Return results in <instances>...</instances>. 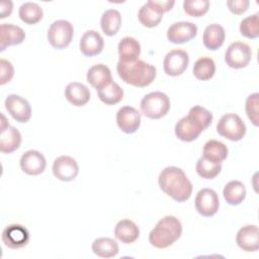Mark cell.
Listing matches in <instances>:
<instances>
[{"label":"cell","instance_id":"22","mask_svg":"<svg viewBox=\"0 0 259 259\" xmlns=\"http://www.w3.org/2000/svg\"><path fill=\"white\" fill-rule=\"evenodd\" d=\"M65 97L74 106H84L90 99V91L82 83L71 82L65 88Z\"/></svg>","mask_w":259,"mask_h":259},{"label":"cell","instance_id":"23","mask_svg":"<svg viewBox=\"0 0 259 259\" xmlns=\"http://www.w3.org/2000/svg\"><path fill=\"white\" fill-rule=\"evenodd\" d=\"M87 81L96 90L103 88L112 82L110 69L104 64H97L92 66L87 72Z\"/></svg>","mask_w":259,"mask_h":259},{"label":"cell","instance_id":"17","mask_svg":"<svg viewBox=\"0 0 259 259\" xmlns=\"http://www.w3.org/2000/svg\"><path fill=\"white\" fill-rule=\"evenodd\" d=\"M238 246L245 252H255L259 249V230L255 225L241 228L236 236Z\"/></svg>","mask_w":259,"mask_h":259},{"label":"cell","instance_id":"34","mask_svg":"<svg viewBox=\"0 0 259 259\" xmlns=\"http://www.w3.org/2000/svg\"><path fill=\"white\" fill-rule=\"evenodd\" d=\"M222 170V164H214L203 157H200L196 162V172L204 179H213Z\"/></svg>","mask_w":259,"mask_h":259},{"label":"cell","instance_id":"7","mask_svg":"<svg viewBox=\"0 0 259 259\" xmlns=\"http://www.w3.org/2000/svg\"><path fill=\"white\" fill-rule=\"evenodd\" d=\"M74 35L73 25L64 19L54 21L48 29V40L51 46L57 50L67 48L72 41Z\"/></svg>","mask_w":259,"mask_h":259},{"label":"cell","instance_id":"5","mask_svg":"<svg viewBox=\"0 0 259 259\" xmlns=\"http://www.w3.org/2000/svg\"><path fill=\"white\" fill-rule=\"evenodd\" d=\"M140 107L146 117L159 119L168 113L170 109V99L163 92H151L143 97Z\"/></svg>","mask_w":259,"mask_h":259},{"label":"cell","instance_id":"32","mask_svg":"<svg viewBox=\"0 0 259 259\" xmlns=\"http://www.w3.org/2000/svg\"><path fill=\"white\" fill-rule=\"evenodd\" d=\"M19 18L26 24H35L42 18V8L34 2L23 3L18 10Z\"/></svg>","mask_w":259,"mask_h":259},{"label":"cell","instance_id":"27","mask_svg":"<svg viewBox=\"0 0 259 259\" xmlns=\"http://www.w3.org/2000/svg\"><path fill=\"white\" fill-rule=\"evenodd\" d=\"M228 148L224 143L217 140H209L203 146L202 157L214 164H222L228 157Z\"/></svg>","mask_w":259,"mask_h":259},{"label":"cell","instance_id":"21","mask_svg":"<svg viewBox=\"0 0 259 259\" xmlns=\"http://www.w3.org/2000/svg\"><path fill=\"white\" fill-rule=\"evenodd\" d=\"M225 37L226 32L222 25L218 23L208 24L205 27L202 35L203 46L209 51H217L223 46Z\"/></svg>","mask_w":259,"mask_h":259},{"label":"cell","instance_id":"16","mask_svg":"<svg viewBox=\"0 0 259 259\" xmlns=\"http://www.w3.org/2000/svg\"><path fill=\"white\" fill-rule=\"evenodd\" d=\"M19 164L24 173L32 176L41 174L47 166L45 156L36 150H28L22 154Z\"/></svg>","mask_w":259,"mask_h":259},{"label":"cell","instance_id":"14","mask_svg":"<svg viewBox=\"0 0 259 259\" xmlns=\"http://www.w3.org/2000/svg\"><path fill=\"white\" fill-rule=\"evenodd\" d=\"M197 34V26L189 21H179L170 25L167 30V38L172 44H184Z\"/></svg>","mask_w":259,"mask_h":259},{"label":"cell","instance_id":"25","mask_svg":"<svg viewBox=\"0 0 259 259\" xmlns=\"http://www.w3.org/2000/svg\"><path fill=\"white\" fill-rule=\"evenodd\" d=\"M114 236L123 244H132L138 240L140 229L133 221L124 219L115 225Z\"/></svg>","mask_w":259,"mask_h":259},{"label":"cell","instance_id":"37","mask_svg":"<svg viewBox=\"0 0 259 259\" xmlns=\"http://www.w3.org/2000/svg\"><path fill=\"white\" fill-rule=\"evenodd\" d=\"M258 103H259L258 93H253L249 95L246 99L245 110L248 118L252 121V123L255 126L258 125Z\"/></svg>","mask_w":259,"mask_h":259},{"label":"cell","instance_id":"38","mask_svg":"<svg viewBox=\"0 0 259 259\" xmlns=\"http://www.w3.org/2000/svg\"><path fill=\"white\" fill-rule=\"evenodd\" d=\"M0 85H4L11 81L14 75L12 64L4 59L0 60Z\"/></svg>","mask_w":259,"mask_h":259},{"label":"cell","instance_id":"35","mask_svg":"<svg viewBox=\"0 0 259 259\" xmlns=\"http://www.w3.org/2000/svg\"><path fill=\"white\" fill-rule=\"evenodd\" d=\"M259 13L247 16L240 23V32L247 38H256L259 35Z\"/></svg>","mask_w":259,"mask_h":259},{"label":"cell","instance_id":"8","mask_svg":"<svg viewBox=\"0 0 259 259\" xmlns=\"http://www.w3.org/2000/svg\"><path fill=\"white\" fill-rule=\"evenodd\" d=\"M251 58L252 51L250 46L242 41L232 42L225 53V62L233 69H242L247 67Z\"/></svg>","mask_w":259,"mask_h":259},{"label":"cell","instance_id":"36","mask_svg":"<svg viewBox=\"0 0 259 259\" xmlns=\"http://www.w3.org/2000/svg\"><path fill=\"white\" fill-rule=\"evenodd\" d=\"M209 8L208 0H186L183 2V9L186 14L192 17L204 15Z\"/></svg>","mask_w":259,"mask_h":259},{"label":"cell","instance_id":"29","mask_svg":"<svg viewBox=\"0 0 259 259\" xmlns=\"http://www.w3.org/2000/svg\"><path fill=\"white\" fill-rule=\"evenodd\" d=\"M121 25V15L116 9H108L103 12L100 19V26L102 31L108 35L112 36L116 34Z\"/></svg>","mask_w":259,"mask_h":259},{"label":"cell","instance_id":"40","mask_svg":"<svg viewBox=\"0 0 259 259\" xmlns=\"http://www.w3.org/2000/svg\"><path fill=\"white\" fill-rule=\"evenodd\" d=\"M13 3L11 1H2L0 3V18H5L11 14Z\"/></svg>","mask_w":259,"mask_h":259},{"label":"cell","instance_id":"31","mask_svg":"<svg viewBox=\"0 0 259 259\" xmlns=\"http://www.w3.org/2000/svg\"><path fill=\"white\" fill-rule=\"evenodd\" d=\"M99 99L107 104L113 105L118 103L123 98V90L116 82H110L108 85L97 90Z\"/></svg>","mask_w":259,"mask_h":259},{"label":"cell","instance_id":"24","mask_svg":"<svg viewBox=\"0 0 259 259\" xmlns=\"http://www.w3.org/2000/svg\"><path fill=\"white\" fill-rule=\"evenodd\" d=\"M21 144V135L19 131L13 126L8 125L0 130V151L4 154H10L16 151Z\"/></svg>","mask_w":259,"mask_h":259},{"label":"cell","instance_id":"4","mask_svg":"<svg viewBox=\"0 0 259 259\" xmlns=\"http://www.w3.org/2000/svg\"><path fill=\"white\" fill-rule=\"evenodd\" d=\"M182 234V225L174 215L161 219L150 232L149 242L158 249H165L173 245Z\"/></svg>","mask_w":259,"mask_h":259},{"label":"cell","instance_id":"30","mask_svg":"<svg viewBox=\"0 0 259 259\" xmlns=\"http://www.w3.org/2000/svg\"><path fill=\"white\" fill-rule=\"evenodd\" d=\"M92 251L102 258H112L118 253V245L111 238H97L92 243Z\"/></svg>","mask_w":259,"mask_h":259},{"label":"cell","instance_id":"19","mask_svg":"<svg viewBox=\"0 0 259 259\" xmlns=\"http://www.w3.org/2000/svg\"><path fill=\"white\" fill-rule=\"evenodd\" d=\"M25 38L24 30L11 23H3L0 25V51L3 52L10 46L20 45Z\"/></svg>","mask_w":259,"mask_h":259},{"label":"cell","instance_id":"26","mask_svg":"<svg viewBox=\"0 0 259 259\" xmlns=\"http://www.w3.org/2000/svg\"><path fill=\"white\" fill-rule=\"evenodd\" d=\"M119 61L124 63H131L139 60L141 54V45L140 42L131 36L123 37L117 47Z\"/></svg>","mask_w":259,"mask_h":259},{"label":"cell","instance_id":"10","mask_svg":"<svg viewBox=\"0 0 259 259\" xmlns=\"http://www.w3.org/2000/svg\"><path fill=\"white\" fill-rule=\"evenodd\" d=\"M189 63L188 54L183 50H172L164 58L163 69L168 76L176 77L184 73Z\"/></svg>","mask_w":259,"mask_h":259},{"label":"cell","instance_id":"33","mask_svg":"<svg viewBox=\"0 0 259 259\" xmlns=\"http://www.w3.org/2000/svg\"><path fill=\"white\" fill-rule=\"evenodd\" d=\"M193 75L196 79L201 81L209 80L215 73V64L212 59L207 57L199 58L193 66Z\"/></svg>","mask_w":259,"mask_h":259},{"label":"cell","instance_id":"20","mask_svg":"<svg viewBox=\"0 0 259 259\" xmlns=\"http://www.w3.org/2000/svg\"><path fill=\"white\" fill-rule=\"evenodd\" d=\"M164 12L156 5L154 0L147 1L139 10L138 18L146 27L157 26L163 18Z\"/></svg>","mask_w":259,"mask_h":259},{"label":"cell","instance_id":"6","mask_svg":"<svg viewBox=\"0 0 259 259\" xmlns=\"http://www.w3.org/2000/svg\"><path fill=\"white\" fill-rule=\"evenodd\" d=\"M217 132L220 136L230 141L237 142L244 138L246 134V125L238 114L227 113L218 121Z\"/></svg>","mask_w":259,"mask_h":259},{"label":"cell","instance_id":"9","mask_svg":"<svg viewBox=\"0 0 259 259\" xmlns=\"http://www.w3.org/2000/svg\"><path fill=\"white\" fill-rule=\"evenodd\" d=\"M195 208L197 212L205 218L215 214L220 207V199L217 192L210 188L200 189L194 200Z\"/></svg>","mask_w":259,"mask_h":259},{"label":"cell","instance_id":"39","mask_svg":"<svg viewBox=\"0 0 259 259\" xmlns=\"http://www.w3.org/2000/svg\"><path fill=\"white\" fill-rule=\"evenodd\" d=\"M250 2L248 0H229L227 1V6L229 10L237 15L243 14L249 8Z\"/></svg>","mask_w":259,"mask_h":259},{"label":"cell","instance_id":"3","mask_svg":"<svg viewBox=\"0 0 259 259\" xmlns=\"http://www.w3.org/2000/svg\"><path fill=\"white\" fill-rule=\"evenodd\" d=\"M116 70L119 78L123 82L135 87L149 86L155 80L157 75L156 67L142 60H137L131 63L118 61Z\"/></svg>","mask_w":259,"mask_h":259},{"label":"cell","instance_id":"11","mask_svg":"<svg viewBox=\"0 0 259 259\" xmlns=\"http://www.w3.org/2000/svg\"><path fill=\"white\" fill-rule=\"evenodd\" d=\"M8 113L18 122L24 123L30 119L31 107L28 101L16 94H9L4 102Z\"/></svg>","mask_w":259,"mask_h":259},{"label":"cell","instance_id":"28","mask_svg":"<svg viewBox=\"0 0 259 259\" xmlns=\"http://www.w3.org/2000/svg\"><path fill=\"white\" fill-rule=\"evenodd\" d=\"M223 195L230 205H239L246 197V187L241 181L232 180L224 187Z\"/></svg>","mask_w":259,"mask_h":259},{"label":"cell","instance_id":"18","mask_svg":"<svg viewBox=\"0 0 259 259\" xmlns=\"http://www.w3.org/2000/svg\"><path fill=\"white\" fill-rule=\"evenodd\" d=\"M80 51L86 57L99 55L104 48V40L101 34L95 30H87L80 39Z\"/></svg>","mask_w":259,"mask_h":259},{"label":"cell","instance_id":"1","mask_svg":"<svg viewBox=\"0 0 259 259\" xmlns=\"http://www.w3.org/2000/svg\"><path fill=\"white\" fill-rule=\"evenodd\" d=\"M158 183L163 192L177 202L189 199L192 193V184L184 171L175 166L163 169L158 177Z\"/></svg>","mask_w":259,"mask_h":259},{"label":"cell","instance_id":"13","mask_svg":"<svg viewBox=\"0 0 259 259\" xmlns=\"http://www.w3.org/2000/svg\"><path fill=\"white\" fill-rule=\"evenodd\" d=\"M53 174L61 181H72L79 173V166L76 160L70 156H60L53 163Z\"/></svg>","mask_w":259,"mask_h":259},{"label":"cell","instance_id":"12","mask_svg":"<svg viewBox=\"0 0 259 259\" xmlns=\"http://www.w3.org/2000/svg\"><path fill=\"white\" fill-rule=\"evenodd\" d=\"M2 241L10 249H20L28 244L29 233L24 226L11 224L3 230Z\"/></svg>","mask_w":259,"mask_h":259},{"label":"cell","instance_id":"15","mask_svg":"<svg viewBox=\"0 0 259 259\" xmlns=\"http://www.w3.org/2000/svg\"><path fill=\"white\" fill-rule=\"evenodd\" d=\"M116 123L121 132L134 134L141 125V113L132 106H122L116 113Z\"/></svg>","mask_w":259,"mask_h":259},{"label":"cell","instance_id":"2","mask_svg":"<svg viewBox=\"0 0 259 259\" xmlns=\"http://www.w3.org/2000/svg\"><path fill=\"white\" fill-rule=\"evenodd\" d=\"M212 121V113L206 108L195 105L190 108L188 114L175 124V135L183 142H192L209 126Z\"/></svg>","mask_w":259,"mask_h":259}]
</instances>
